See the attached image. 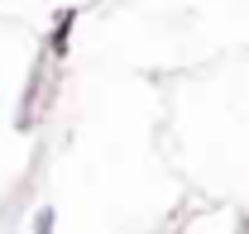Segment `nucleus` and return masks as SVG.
I'll return each instance as SVG.
<instances>
[{"mask_svg": "<svg viewBox=\"0 0 249 234\" xmlns=\"http://www.w3.org/2000/svg\"><path fill=\"white\" fill-rule=\"evenodd\" d=\"M34 230H38V234H53V210H38V220H34Z\"/></svg>", "mask_w": 249, "mask_h": 234, "instance_id": "f257e3e1", "label": "nucleus"}]
</instances>
